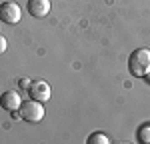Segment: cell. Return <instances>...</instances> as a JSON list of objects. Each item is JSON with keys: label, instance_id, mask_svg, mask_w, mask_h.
Wrapping results in <instances>:
<instances>
[{"label": "cell", "instance_id": "3957f363", "mask_svg": "<svg viewBox=\"0 0 150 144\" xmlns=\"http://www.w3.org/2000/svg\"><path fill=\"white\" fill-rule=\"evenodd\" d=\"M20 18H22V10L16 2L6 0V2L0 4V20L4 24H16L20 22Z\"/></svg>", "mask_w": 150, "mask_h": 144}, {"label": "cell", "instance_id": "9c48e42d", "mask_svg": "<svg viewBox=\"0 0 150 144\" xmlns=\"http://www.w3.org/2000/svg\"><path fill=\"white\" fill-rule=\"evenodd\" d=\"M30 80H28V78H20V80H18V86H20V88H22V90H28V88H30Z\"/></svg>", "mask_w": 150, "mask_h": 144}, {"label": "cell", "instance_id": "30bf717a", "mask_svg": "<svg viewBox=\"0 0 150 144\" xmlns=\"http://www.w3.org/2000/svg\"><path fill=\"white\" fill-rule=\"evenodd\" d=\"M6 48H8V40H6L4 36H0V54L6 52Z\"/></svg>", "mask_w": 150, "mask_h": 144}, {"label": "cell", "instance_id": "7a4b0ae2", "mask_svg": "<svg viewBox=\"0 0 150 144\" xmlns=\"http://www.w3.org/2000/svg\"><path fill=\"white\" fill-rule=\"evenodd\" d=\"M20 112V118L26 120V122H40L44 118V102H38V100H26L20 104L18 108Z\"/></svg>", "mask_w": 150, "mask_h": 144}, {"label": "cell", "instance_id": "8992f818", "mask_svg": "<svg viewBox=\"0 0 150 144\" xmlns=\"http://www.w3.org/2000/svg\"><path fill=\"white\" fill-rule=\"evenodd\" d=\"M28 14L34 18H44L50 12V0H28Z\"/></svg>", "mask_w": 150, "mask_h": 144}, {"label": "cell", "instance_id": "6da1fadb", "mask_svg": "<svg viewBox=\"0 0 150 144\" xmlns=\"http://www.w3.org/2000/svg\"><path fill=\"white\" fill-rule=\"evenodd\" d=\"M150 70V50L148 48H136L128 56V72L136 78H144Z\"/></svg>", "mask_w": 150, "mask_h": 144}, {"label": "cell", "instance_id": "5b68a950", "mask_svg": "<svg viewBox=\"0 0 150 144\" xmlns=\"http://www.w3.org/2000/svg\"><path fill=\"white\" fill-rule=\"evenodd\" d=\"M20 104H22V98H20V94L16 90H6V92H2V96H0V106L4 108V110H8V112L18 110Z\"/></svg>", "mask_w": 150, "mask_h": 144}, {"label": "cell", "instance_id": "52a82bcc", "mask_svg": "<svg viewBox=\"0 0 150 144\" xmlns=\"http://www.w3.org/2000/svg\"><path fill=\"white\" fill-rule=\"evenodd\" d=\"M136 138H138V142L150 144V122H144V124H140V126H138V130H136Z\"/></svg>", "mask_w": 150, "mask_h": 144}, {"label": "cell", "instance_id": "277c9868", "mask_svg": "<svg viewBox=\"0 0 150 144\" xmlns=\"http://www.w3.org/2000/svg\"><path fill=\"white\" fill-rule=\"evenodd\" d=\"M28 92H30V98H34V100H38V102H48V100H50V94H52L48 82H44V80L32 82L30 88H28Z\"/></svg>", "mask_w": 150, "mask_h": 144}, {"label": "cell", "instance_id": "ba28073f", "mask_svg": "<svg viewBox=\"0 0 150 144\" xmlns=\"http://www.w3.org/2000/svg\"><path fill=\"white\" fill-rule=\"evenodd\" d=\"M86 144H110V136L104 132H92L86 138Z\"/></svg>", "mask_w": 150, "mask_h": 144}]
</instances>
